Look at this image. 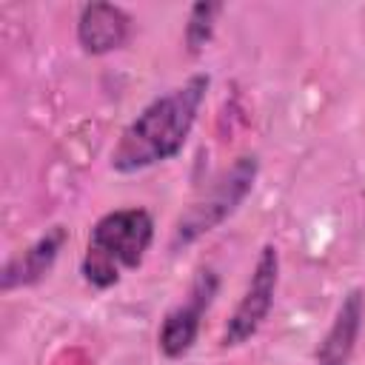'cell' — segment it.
<instances>
[{
  "mask_svg": "<svg viewBox=\"0 0 365 365\" xmlns=\"http://www.w3.org/2000/svg\"><path fill=\"white\" fill-rule=\"evenodd\" d=\"M277 285H279V251H277V245L265 242L254 262L251 279L222 328V336H220L222 348H237V345L248 342L262 328V322L268 319V314L274 308Z\"/></svg>",
  "mask_w": 365,
  "mask_h": 365,
  "instance_id": "277c9868",
  "label": "cell"
},
{
  "mask_svg": "<svg viewBox=\"0 0 365 365\" xmlns=\"http://www.w3.org/2000/svg\"><path fill=\"white\" fill-rule=\"evenodd\" d=\"M222 11L220 3H211V0H200L188 9V17H185V26H182V43H185V51L191 57L202 54L205 46L211 43L214 37V23H217V14Z\"/></svg>",
  "mask_w": 365,
  "mask_h": 365,
  "instance_id": "9c48e42d",
  "label": "cell"
},
{
  "mask_svg": "<svg viewBox=\"0 0 365 365\" xmlns=\"http://www.w3.org/2000/svg\"><path fill=\"white\" fill-rule=\"evenodd\" d=\"M66 240H68L66 225H51L29 248H23L20 254L9 257L3 271H0V291L9 294L14 288H26V285H34L43 277H48V271L54 268Z\"/></svg>",
  "mask_w": 365,
  "mask_h": 365,
  "instance_id": "52a82bcc",
  "label": "cell"
},
{
  "mask_svg": "<svg viewBox=\"0 0 365 365\" xmlns=\"http://www.w3.org/2000/svg\"><path fill=\"white\" fill-rule=\"evenodd\" d=\"M211 77L191 74L185 83L154 97L120 134L111 148V168L120 174H137L177 157L197 123L200 106L208 94Z\"/></svg>",
  "mask_w": 365,
  "mask_h": 365,
  "instance_id": "6da1fadb",
  "label": "cell"
},
{
  "mask_svg": "<svg viewBox=\"0 0 365 365\" xmlns=\"http://www.w3.org/2000/svg\"><path fill=\"white\" fill-rule=\"evenodd\" d=\"M214 294H217V277H214V271L205 268L191 282L188 297L163 317V325L157 334V348L165 359H180L194 348V342L200 336L202 314L208 311Z\"/></svg>",
  "mask_w": 365,
  "mask_h": 365,
  "instance_id": "5b68a950",
  "label": "cell"
},
{
  "mask_svg": "<svg viewBox=\"0 0 365 365\" xmlns=\"http://www.w3.org/2000/svg\"><path fill=\"white\" fill-rule=\"evenodd\" d=\"M131 17L114 3H86L77 14V43L86 54L103 57L125 46Z\"/></svg>",
  "mask_w": 365,
  "mask_h": 365,
  "instance_id": "8992f818",
  "label": "cell"
},
{
  "mask_svg": "<svg viewBox=\"0 0 365 365\" xmlns=\"http://www.w3.org/2000/svg\"><path fill=\"white\" fill-rule=\"evenodd\" d=\"M257 174H259L257 154H242L228 168H222L174 222L171 248H185L200 237H205L208 231H214L217 225H222L251 194Z\"/></svg>",
  "mask_w": 365,
  "mask_h": 365,
  "instance_id": "3957f363",
  "label": "cell"
},
{
  "mask_svg": "<svg viewBox=\"0 0 365 365\" xmlns=\"http://www.w3.org/2000/svg\"><path fill=\"white\" fill-rule=\"evenodd\" d=\"M151 240H154V220L145 208L131 205L103 214L91 225L86 254L80 259L83 279L97 291L117 285L123 271H134L143 265Z\"/></svg>",
  "mask_w": 365,
  "mask_h": 365,
  "instance_id": "7a4b0ae2",
  "label": "cell"
},
{
  "mask_svg": "<svg viewBox=\"0 0 365 365\" xmlns=\"http://www.w3.org/2000/svg\"><path fill=\"white\" fill-rule=\"evenodd\" d=\"M362 317H365V294L362 288H351L342 297L325 336L319 339L314 362L317 365H351V356H354V348L362 331Z\"/></svg>",
  "mask_w": 365,
  "mask_h": 365,
  "instance_id": "ba28073f",
  "label": "cell"
}]
</instances>
